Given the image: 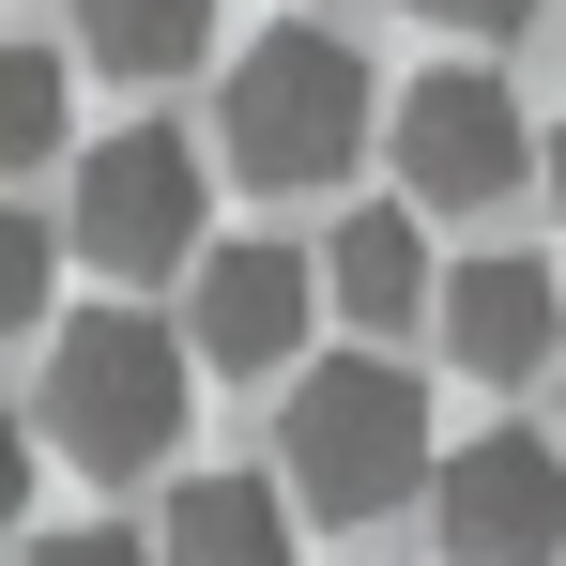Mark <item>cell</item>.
<instances>
[{"label":"cell","mask_w":566,"mask_h":566,"mask_svg":"<svg viewBox=\"0 0 566 566\" xmlns=\"http://www.w3.org/2000/svg\"><path fill=\"white\" fill-rule=\"evenodd\" d=\"M276 474L306 490V521H382L429 490V382L382 353H322L276 413Z\"/></svg>","instance_id":"obj_1"},{"label":"cell","mask_w":566,"mask_h":566,"mask_svg":"<svg viewBox=\"0 0 566 566\" xmlns=\"http://www.w3.org/2000/svg\"><path fill=\"white\" fill-rule=\"evenodd\" d=\"M368 123H382V93H368V62L337 46V31H261L245 62H230V93H214V138H230V169L245 185H337L353 154H368Z\"/></svg>","instance_id":"obj_2"},{"label":"cell","mask_w":566,"mask_h":566,"mask_svg":"<svg viewBox=\"0 0 566 566\" xmlns=\"http://www.w3.org/2000/svg\"><path fill=\"white\" fill-rule=\"evenodd\" d=\"M185 337L169 322H138V306H93V322H62V353H46V444L77 474H154L185 444Z\"/></svg>","instance_id":"obj_3"},{"label":"cell","mask_w":566,"mask_h":566,"mask_svg":"<svg viewBox=\"0 0 566 566\" xmlns=\"http://www.w3.org/2000/svg\"><path fill=\"white\" fill-rule=\"evenodd\" d=\"M199 154L169 138V123H123V138H93L77 154V261H107V276H169V261H214L199 245Z\"/></svg>","instance_id":"obj_4"},{"label":"cell","mask_w":566,"mask_h":566,"mask_svg":"<svg viewBox=\"0 0 566 566\" xmlns=\"http://www.w3.org/2000/svg\"><path fill=\"white\" fill-rule=\"evenodd\" d=\"M429 536L444 566H552L566 552V460L536 429H474L429 460Z\"/></svg>","instance_id":"obj_5"},{"label":"cell","mask_w":566,"mask_h":566,"mask_svg":"<svg viewBox=\"0 0 566 566\" xmlns=\"http://www.w3.org/2000/svg\"><path fill=\"white\" fill-rule=\"evenodd\" d=\"M521 169H536V138H521V93L505 77L444 62V77L398 93V185H413V214H490Z\"/></svg>","instance_id":"obj_6"},{"label":"cell","mask_w":566,"mask_h":566,"mask_svg":"<svg viewBox=\"0 0 566 566\" xmlns=\"http://www.w3.org/2000/svg\"><path fill=\"white\" fill-rule=\"evenodd\" d=\"M306 306H322L306 245H214L185 276V353L199 368H291L306 353Z\"/></svg>","instance_id":"obj_7"},{"label":"cell","mask_w":566,"mask_h":566,"mask_svg":"<svg viewBox=\"0 0 566 566\" xmlns=\"http://www.w3.org/2000/svg\"><path fill=\"white\" fill-rule=\"evenodd\" d=\"M552 337H566L552 261H460V276H444V353H460L474 382H536Z\"/></svg>","instance_id":"obj_8"},{"label":"cell","mask_w":566,"mask_h":566,"mask_svg":"<svg viewBox=\"0 0 566 566\" xmlns=\"http://www.w3.org/2000/svg\"><path fill=\"white\" fill-rule=\"evenodd\" d=\"M322 306H353L368 337L429 306V230H413V199H368V214H337V245H322Z\"/></svg>","instance_id":"obj_9"},{"label":"cell","mask_w":566,"mask_h":566,"mask_svg":"<svg viewBox=\"0 0 566 566\" xmlns=\"http://www.w3.org/2000/svg\"><path fill=\"white\" fill-rule=\"evenodd\" d=\"M154 566H291V505L261 490V474H185Z\"/></svg>","instance_id":"obj_10"},{"label":"cell","mask_w":566,"mask_h":566,"mask_svg":"<svg viewBox=\"0 0 566 566\" xmlns=\"http://www.w3.org/2000/svg\"><path fill=\"white\" fill-rule=\"evenodd\" d=\"M77 46L107 77H185L214 46V0H77Z\"/></svg>","instance_id":"obj_11"},{"label":"cell","mask_w":566,"mask_h":566,"mask_svg":"<svg viewBox=\"0 0 566 566\" xmlns=\"http://www.w3.org/2000/svg\"><path fill=\"white\" fill-rule=\"evenodd\" d=\"M46 154H62V46L0 31V169H46Z\"/></svg>","instance_id":"obj_12"},{"label":"cell","mask_w":566,"mask_h":566,"mask_svg":"<svg viewBox=\"0 0 566 566\" xmlns=\"http://www.w3.org/2000/svg\"><path fill=\"white\" fill-rule=\"evenodd\" d=\"M31 322H46V230L0 199V337H31Z\"/></svg>","instance_id":"obj_13"},{"label":"cell","mask_w":566,"mask_h":566,"mask_svg":"<svg viewBox=\"0 0 566 566\" xmlns=\"http://www.w3.org/2000/svg\"><path fill=\"white\" fill-rule=\"evenodd\" d=\"M31 566H154L138 536H107V521H77V536H31Z\"/></svg>","instance_id":"obj_14"},{"label":"cell","mask_w":566,"mask_h":566,"mask_svg":"<svg viewBox=\"0 0 566 566\" xmlns=\"http://www.w3.org/2000/svg\"><path fill=\"white\" fill-rule=\"evenodd\" d=\"M15 505H31V429L0 413V536H15Z\"/></svg>","instance_id":"obj_15"},{"label":"cell","mask_w":566,"mask_h":566,"mask_svg":"<svg viewBox=\"0 0 566 566\" xmlns=\"http://www.w3.org/2000/svg\"><path fill=\"white\" fill-rule=\"evenodd\" d=\"M413 15H460V31H521L536 0H413Z\"/></svg>","instance_id":"obj_16"},{"label":"cell","mask_w":566,"mask_h":566,"mask_svg":"<svg viewBox=\"0 0 566 566\" xmlns=\"http://www.w3.org/2000/svg\"><path fill=\"white\" fill-rule=\"evenodd\" d=\"M552 214H566V123H552Z\"/></svg>","instance_id":"obj_17"}]
</instances>
